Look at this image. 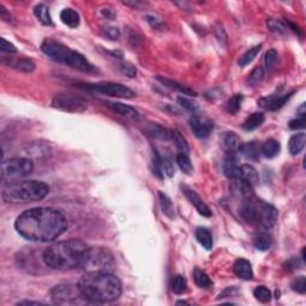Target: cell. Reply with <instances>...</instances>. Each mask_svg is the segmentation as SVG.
Returning <instances> with one entry per match:
<instances>
[{
	"label": "cell",
	"mask_w": 306,
	"mask_h": 306,
	"mask_svg": "<svg viewBox=\"0 0 306 306\" xmlns=\"http://www.w3.org/2000/svg\"><path fill=\"white\" fill-rule=\"evenodd\" d=\"M68 220L61 210L51 207H36L17 217L15 228L18 235L35 243H50L66 232Z\"/></svg>",
	"instance_id": "1"
},
{
	"label": "cell",
	"mask_w": 306,
	"mask_h": 306,
	"mask_svg": "<svg viewBox=\"0 0 306 306\" xmlns=\"http://www.w3.org/2000/svg\"><path fill=\"white\" fill-rule=\"evenodd\" d=\"M90 246L79 239L56 242L46 248L42 261L46 267L55 271H69L83 266Z\"/></svg>",
	"instance_id": "2"
},
{
	"label": "cell",
	"mask_w": 306,
	"mask_h": 306,
	"mask_svg": "<svg viewBox=\"0 0 306 306\" xmlns=\"http://www.w3.org/2000/svg\"><path fill=\"white\" fill-rule=\"evenodd\" d=\"M79 289L87 303L104 304L119 299L122 293V284L113 273H86L78 282Z\"/></svg>",
	"instance_id": "3"
},
{
	"label": "cell",
	"mask_w": 306,
	"mask_h": 306,
	"mask_svg": "<svg viewBox=\"0 0 306 306\" xmlns=\"http://www.w3.org/2000/svg\"><path fill=\"white\" fill-rule=\"evenodd\" d=\"M49 190L47 183L36 179L14 182L2 188L1 199L10 205L30 204L45 199L49 194Z\"/></svg>",
	"instance_id": "4"
},
{
	"label": "cell",
	"mask_w": 306,
	"mask_h": 306,
	"mask_svg": "<svg viewBox=\"0 0 306 306\" xmlns=\"http://www.w3.org/2000/svg\"><path fill=\"white\" fill-rule=\"evenodd\" d=\"M41 50L54 61L78 69L83 73H96L97 68L79 51L71 49L67 46L54 40H45L41 45Z\"/></svg>",
	"instance_id": "5"
},
{
	"label": "cell",
	"mask_w": 306,
	"mask_h": 306,
	"mask_svg": "<svg viewBox=\"0 0 306 306\" xmlns=\"http://www.w3.org/2000/svg\"><path fill=\"white\" fill-rule=\"evenodd\" d=\"M115 257L112 251L102 246H90L85 261L81 268L86 273L91 272H104L112 273L115 269Z\"/></svg>",
	"instance_id": "6"
},
{
	"label": "cell",
	"mask_w": 306,
	"mask_h": 306,
	"mask_svg": "<svg viewBox=\"0 0 306 306\" xmlns=\"http://www.w3.org/2000/svg\"><path fill=\"white\" fill-rule=\"evenodd\" d=\"M34 170V163L27 157H14L2 161L1 163V182L10 184L17 182L19 178L30 175Z\"/></svg>",
	"instance_id": "7"
},
{
	"label": "cell",
	"mask_w": 306,
	"mask_h": 306,
	"mask_svg": "<svg viewBox=\"0 0 306 306\" xmlns=\"http://www.w3.org/2000/svg\"><path fill=\"white\" fill-rule=\"evenodd\" d=\"M50 297L55 305H81L87 303L79 285L74 284L56 285L50 290Z\"/></svg>",
	"instance_id": "8"
},
{
	"label": "cell",
	"mask_w": 306,
	"mask_h": 306,
	"mask_svg": "<svg viewBox=\"0 0 306 306\" xmlns=\"http://www.w3.org/2000/svg\"><path fill=\"white\" fill-rule=\"evenodd\" d=\"M89 103L84 97L74 92H58L51 98V107L66 113H83L87 109Z\"/></svg>",
	"instance_id": "9"
},
{
	"label": "cell",
	"mask_w": 306,
	"mask_h": 306,
	"mask_svg": "<svg viewBox=\"0 0 306 306\" xmlns=\"http://www.w3.org/2000/svg\"><path fill=\"white\" fill-rule=\"evenodd\" d=\"M87 89L92 91H97L99 94L107 95L110 97H117V98L130 99L135 96V92L128 86L122 85L119 83H113V81H101L96 84H87Z\"/></svg>",
	"instance_id": "10"
},
{
	"label": "cell",
	"mask_w": 306,
	"mask_h": 306,
	"mask_svg": "<svg viewBox=\"0 0 306 306\" xmlns=\"http://www.w3.org/2000/svg\"><path fill=\"white\" fill-rule=\"evenodd\" d=\"M189 125L192 130L196 138L206 139L209 136L213 130V122L207 117L201 116V115H193L189 119Z\"/></svg>",
	"instance_id": "11"
},
{
	"label": "cell",
	"mask_w": 306,
	"mask_h": 306,
	"mask_svg": "<svg viewBox=\"0 0 306 306\" xmlns=\"http://www.w3.org/2000/svg\"><path fill=\"white\" fill-rule=\"evenodd\" d=\"M277 220V209L274 206L267 202H259V215H258V225L261 227L269 230L275 225Z\"/></svg>",
	"instance_id": "12"
},
{
	"label": "cell",
	"mask_w": 306,
	"mask_h": 306,
	"mask_svg": "<svg viewBox=\"0 0 306 306\" xmlns=\"http://www.w3.org/2000/svg\"><path fill=\"white\" fill-rule=\"evenodd\" d=\"M182 190H183L184 195H186L187 199L189 200L190 204L196 208V210L200 213V214L204 215V217L206 218L212 217V212H210L209 207L205 204L204 200L199 196V194H197L196 192H194V190L190 189V188H188L186 186L182 187Z\"/></svg>",
	"instance_id": "13"
},
{
	"label": "cell",
	"mask_w": 306,
	"mask_h": 306,
	"mask_svg": "<svg viewBox=\"0 0 306 306\" xmlns=\"http://www.w3.org/2000/svg\"><path fill=\"white\" fill-rule=\"evenodd\" d=\"M108 108L112 110L115 114L120 115V116L126 117V119H130V120H139L140 115H139L138 110L134 109L130 105L125 104V103L121 102H107L105 103Z\"/></svg>",
	"instance_id": "14"
},
{
	"label": "cell",
	"mask_w": 306,
	"mask_h": 306,
	"mask_svg": "<svg viewBox=\"0 0 306 306\" xmlns=\"http://www.w3.org/2000/svg\"><path fill=\"white\" fill-rule=\"evenodd\" d=\"M293 92H290V94L286 95H281V96H269V97H264V98L259 99L258 104L261 105L264 109L269 110V112H274V110L280 109V108L284 107L286 104V102L292 97Z\"/></svg>",
	"instance_id": "15"
},
{
	"label": "cell",
	"mask_w": 306,
	"mask_h": 306,
	"mask_svg": "<svg viewBox=\"0 0 306 306\" xmlns=\"http://www.w3.org/2000/svg\"><path fill=\"white\" fill-rule=\"evenodd\" d=\"M25 154L27 158H45L50 154V147L48 144L43 141H35V143L28 144L25 148Z\"/></svg>",
	"instance_id": "16"
},
{
	"label": "cell",
	"mask_w": 306,
	"mask_h": 306,
	"mask_svg": "<svg viewBox=\"0 0 306 306\" xmlns=\"http://www.w3.org/2000/svg\"><path fill=\"white\" fill-rule=\"evenodd\" d=\"M230 189H231V193H232L235 196L241 197V199H243V200L254 196L253 186L246 183V182L243 181V179H233Z\"/></svg>",
	"instance_id": "17"
},
{
	"label": "cell",
	"mask_w": 306,
	"mask_h": 306,
	"mask_svg": "<svg viewBox=\"0 0 306 306\" xmlns=\"http://www.w3.org/2000/svg\"><path fill=\"white\" fill-rule=\"evenodd\" d=\"M233 272L236 276L243 280H251L254 277L253 266L250 262L245 258H239L233 264Z\"/></svg>",
	"instance_id": "18"
},
{
	"label": "cell",
	"mask_w": 306,
	"mask_h": 306,
	"mask_svg": "<svg viewBox=\"0 0 306 306\" xmlns=\"http://www.w3.org/2000/svg\"><path fill=\"white\" fill-rule=\"evenodd\" d=\"M239 168H241V165H238V159L236 153L227 154V158L225 159V163H224V172H225V176L231 179H238Z\"/></svg>",
	"instance_id": "19"
},
{
	"label": "cell",
	"mask_w": 306,
	"mask_h": 306,
	"mask_svg": "<svg viewBox=\"0 0 306 306\" xmlns=\"http://www.w3.org/2000/svg\"><path fill=\"white\" fill-rule=\"evenodd\" d=\"M4 64H6L10 67L17 69V71L25 72V73H32L36 67L34 61L28 58H9V61Z\"/></svg>",
	"instance_id": "20"
},
{
	"label": "cell",
	"mask_w": 306,
	"mask_h": 306,
	"mask_svg": "<svg viewBox=\"0 0 306 306\" xmlns=\"http://www.w3.org/2000/svg\"><path fill=\"white\" fill-rule=\"evenodd\" d=\"M238 179H243L246 183H249L250 186H256L259 182V176L258 172L253 165H249V164H244V165H241L239 168V178Z\"/></svg>",
	"instance_id": "21"
},
{
	"label": "cell",
	"mask_w": 306,
	"mask_h": 306,
	"mask_svg": "<svg viewBox=\"0 0 306 306\" xmlns=\"http://www.w3.org/2000/svg\"><path fill=\"white\" fill-rule=\"evenodd\" d=\"M221 143H223L221 144V145H223V148L227 152V154L236 153L238 151L239 146L242 145L239 136L233 132L225 133L223 136V141H221Z\"/></svg>",
	"instance_id": "22"
},
{
	"label": "cell",
	"mask_w": 306,
	"mask_h": 306,
	"mask_svg": "<svg viewBox=\"0 0 306 306\" xmlns=\"http://www.w3.org/2000/svg\"><path fill=\"white\" fill-rule=\"evenodd\" d=\"M306 134L304 132L290 136L289 141V150L292 156H298L305 148Z\"/></svg>",
	"instance_id": "23"
},
{
	"label": "cell",
	"mask_w": 306,
	"mask_h": 306,
	"mask_svg": "<svg viewBox=\"0 0 306 306\" xmlns=\"http://www.w3.org/2000/svg\"><path fill=\"white\" fill-rule=\"evenodd\" d=\"M239 153L243 154L246 159H250V161H257L259 158V154H261V146L255 141H251V143L244 144L241 145L238 148Z\"/></svg>",
	"instance_id": "24"
},
{
	"label": "cell",
	"mask_w": 306,
	"mask_h": 306,
	"mask_svg": "<svg viewBox=\"0 0 306 306\" xmlns=\"http://www.w3.org/2000/svg\"><path fill=\"white\" fill-rule=\"evenodd\" d=\"M60 19L61 22L64 23L65 25H67L68 28H74L79 27L81 24V16L77 11H74L73 9H64L63 11L60 12Z\"/></svg>",
	"instance_id": "25"
},
{
	"label": "cell",
	"mask_w": 306,
	"mask_h": 306,
	"mask_svg": "<svg viewBox=\"0 0 306 306\" xmlns=\"http://www.w3.org/2000/svg\"><path fill=\"white\" fill-rule=\"evenodd\" d=\"M157 81H158L159 83L163 84L164 86L169 87V89L174 90V91L179 92V94H182V95H188V96H196V92L193 91L192 89H189V87H187V86L181 85V84L176 83V81H171V79L164 78V77H161V76H157Z\"/></svg>",
	"instance_id": "26"
},
{
	"label": "cell",
	"mask_w": 306,
	"mask_h": 306,
	"mask_svg": "<svg viewBox=\"0 0 306 306\" xmlns=\"http://www.w3.org/2000/svg\"><path fill=\"white\" fill-rule=\"evenodd\" d=\"M264 120L266 117H264L263 113H254L243 122V129L246 132L255 130L264 122Z\"/></svg>",
	"instance_id": "27"
},
{
	"label": "cell",
	"mask_w": 306,
	"mask_h": 306,
	"mask_svg": "<svg viewBox=\"0 0 306 306\" xmlns=\"http://www.w3.org/2000/svg\"><path fill=\"white\" fill-rule=\"evenodd\" d=\"M280 150H281L280 143L277 140H275V139H269V140H267L261 146V153L266 158H274V157H276L279 154Z\"/></svg>",
	"instance_id": "28"
},
{
	"label": "cell",
	"mask_w": 306,
	"mask_h": 306,
	"mask_svg": "<svg viewBox=\"0 0 306 306\" xmlns=\"http://www.w3.org/2000/svg\"><path fill=\"white\" fill-rule=\"evenodd\" d=\"M35 17L42 23L43 25H53V20L49 12V7L45 4H38L34 7Z\"/></svg>",
	"instance_id": "29"
},
{
	"label": "cell",
	"mask_w": 306,
	"mask_h": 306,
	"mask_svg": "<svg viewBox=\"0 0 306 306\" xmlns=\"http://www.w3.org/2000/svg\"><path fill=\"white\" fill-rule=\"evenodd\" d=\"M196 239L200 244L206 249L210 250L213 246V236L207 227H199L196 230Z\"/></svg>",
	"instance_id": "30"
},
{
	"label": "cell",
	"mask_w": 306,
	"mask_h": 306,
	"mask_svg": "<svg viewBox=\"0 0 306 306\" xmlns=\"http://www.w3.org/2000/svg\"><path fill=\"white\" fill-rule=\"evenodd\" d=\"M254 245L259 251L268 250L272 246V237L267 232H258L254 237Z\"/></svg>",
	"instance_id": "31"
},
{
	"label": "cell",
	"mask_w": 306,
	"mask_h": 306,
	"mask_svg": "<svg viewBox=\"0 0 306 306\" xmlns=\"http://www.w3.org/2000/svg\"><path fill=\"white\" fill-rule=\"evenodd\" d=\"M193 276H194L195 284H196L200 289H209V287H212V280H210V277L208 276L205 272H202L201 269L195 268Z\"/></svg>",
	"instance_id": "32"
},
{
	"label": "cell",
	"mask_w": 306,
	"mask_h": 306,
	"mask_svg": "<svg viewBox=\"0 0 306 306\" xmlns=\"http://www.w3.org/2000/svg\"><path fill=\"white\" fill-rule=\"evenodd\" d=\"M261 48H262V45H258V46H255V47L250 48L249 50H246L245 53L242 55V58H239V66L241 67H245V66H248L249 64L253 63L254 60H255V58L257 55H258V53L261 51Z\"/></svg>",
	"instance_id": "33"
},
{
	"label": "cell",
	"mask_w": 306,
	"mask_h": 306,
	"mask_svg": "<svg viewBox=\"0 0 306 306\" xmlns=\"http://www.w3.org/2000/svg\"><path fill=\"white\" fill-rule=\"evenodd\" d=\"M151 164H152V171L153 174L158 177L159 179L164 178V166H163V159L159 152H157L156 150L152 151V158H151Z\"/></svg>",
	"instance_id": "34"
},
{
	"label": "cell",
	"mask_w": 306,
	"mask_h": 306,
	"mask_svg": "<svg viewBox=\"0 0 306 306\" xmlns=\"http://www.w3.org/2000/svg\"><path fill=\"white\" fill-rule=\"evenodd\" d=\"M171 140L174 141L175 146L181 153L189 152V145H188L186 138L177 130H171Z\"/></svg>",
	"instance_id": "35"
},
{
	"label": "cell",
	"mask_w": 306,
	"mask_h": 306,
	"mask_svg": "<svg viewBox=\"0 0 306 306\" xmlns=\"http://www.w3.org/2000/svg\"><path fill=\"white\" fill-rule=\"evenodd\" d=\"M176 163H177V165L179 166V169H181V170L184 172V174L190 175L193 172L192 161H190L189 156H188L187 153H181V152H179L178 154H177V156H176Z\"/></svg>",
	"instance_id": "36"
},
{
	"label": "cell",
	"mask_w": 306,
	"mask_h": 306,
	"mask_svg": "<svg viewBox=\"0 0 306 306\" xmlns=\"http://www.w3.org/2000/svg\"><path fill=\"white\" fill-rule=\"evenodd\" d=\"M148 133L153 138L159 139V140H171V130L161 127V126H151L148 128Z\"/></svg>",
	"instance_id": "37"
},
{
	"label": "cell",
	"mask_w": 306,
	"mask_h": 306,
	"mask_svg": "<svg viewBox=\"0 0 306 306\" xmlns=\"http://www.w3.org/2000/svg\"><path fill=\"white\" fill-rule=\"evenodd\" d=\"M159 201H161V212L166 215V217L172 218L174 217V209H172V204L171 200L165 193L159 192Z\"/></svg>",
	"instance_id": "38"
},
{
	"label": "cell",
	"mask_w": 306,
	"mask_h": 306,
	"mask_svg": "<svg viewBox=\"0 0 306 306\" xmlns=\"http://www.w3.org/2000/svg\"><path fill=\"white\" fill-rule=\"evenodd\" d=\"M187 281L182 275H176L171 280V290L176 294H183L187 290Z\"/></svg>",
	"instance_id": "39"
},
{
	"label": "cell",
	"mask_w": 306,
	"mask_h": 306,
	"mask_svg": "<svg viewBox=\"0 0 306 306\" xmlns=\"http://www.w3.org/2000/svg\"><path fill=\"white\" fill-rule=\"evenodd\" d=\"M242 102H243V95H235L231 97L226 103V112L230 114H236L239 112L242 107Z\"/></svg>",
	"instance_id": "40"
},
{
	"label": "cell",
	"mask_w": 306,
	"mask_h": 306,
	"mask_svg": "<svg viewBox=\"0 0 306 306\" xmlns=\"http://www.w3.org/2000/svg\"><path fill=\"white\" fill-rule=\"evenodd\" d=\"M254 297H255L258 302L264 303V304H266V303L271 302L272 292L267 289V287L258 286V287H256L255 290H254Z\"/></svg>",
	"instance_id": "41"
},
{
	"label": "cell",
	"mask_w": 306,
	"mask_h": 306,
	"mask_svg": "<svg viewBox=\"0 0 306 306\" xmlns=\"http://www.w3.org/2000/svg\"><path fill=\"white\" fill-rule=\"evenodd\" d=\"M177 102H178V104L181 105L182 108H184L187 112L192 113L193 115H195L199 112V107H197L196 103L193 102L192 99L186 98V97H178V98H177Z\"/></svg>",
	"instance_id": "42"
},
{
	"label": "cell",
	"mask_w": 306,
	"mask_h": 306,
	"mask_svg": "<svg viewBox=\"0 0 306 306\" xmlns=\"http://www.w3.org/2000/svg\"><path fill=\"white\" fill-rule=\"evenodd\" d=\"M264 77V69L262 67H256L253 69V72L250 73V76H249V83L251 84L253 86L257 85V84H259L262 81V79H263Z\"/></svg>",
	"instance_id": "43"
},
{
	"label": "cell",
	"mask_w": 306,
	"mask_h": 306,
	"mask_svg": "<svg viewBox=\"0 0 306 306\" xmlns=\"http://www.w3.org/2000/svg\"><path fill=\"white\" fill-rule=\"evenodd\" d=\"M290 287L294 292L300 293V294H305L306 293V279L305 276H299L294 279L290 284Z\"/></svg>",
	"instance_id": "44"
},
{
	"label": "cell",
	"mask_w": 306,
	"mask_h": 306,
	"mask_svg": "<svg viewBox=\"0 0 306 306\" xmlns=\"http://www.w3.org/2000/svg\"><path fill=\"white\" fill-rule=\"evenodd\" d=\"M277 61V51L275 49H269L264 55V65L267 69H272Z\"/></svg>",
	"instance_id": "45"
},
{
	"label": "cell",
	"mask_w": 306,
	"mask_h": 306,
	"mask_svg": "<svg viewBox=\"0 0 306 306\" xmlns=\"http://www.w3.org/2000/svg\"><path fill=\"white\" fill-rule=\"evenodd\" d=\"M120 71L122 72L125 76H127L128 78H134L136 76V68L134 65H132L130 63H127V61H122L120 64Z\"/></svg>",
	"instance_id": "46"
},
{
	"label": "cell",
	"mask_w": 306,
	"mask_h": 306,
	"mask_svg": "<svg viewBox=\"0 0 306 306\" xmlns=\"http://www.w3.org/2000/svg\"><path fill=\"white\" fill-rule=\"evenodd\" d=\"M267 25H268L269 30L274 32H285L287 30V25L285 23H282L281 20L277 19H269L267 22Z\"/></svg>",
	"instance_id": "47"
},
{
	"label": "cell",
	"mask_w": 306,
	"mask_h": 306,
	"mask_svg": "<svg viewBox=\"0 0 306 306\" xmlns=\"http://www.w3.org/2000/svg\"><path fill=\"white\" fill-rule=\"evenodd\" d=\"M306 125V117L305 115H300L297 119L292 120L290 122V128L293 130H298V129H304Z\"/></svg>",
	"instance_id": "48"
},
{
	"label": "cell",
	"mask_w": 306,
	"mask_h": 306,
	"mask_svg": "<svg viewBox=\"0 0 306 306\" xmlns=\"http://www.w3.org/2000/svg\"><path fill=\"white\" fill-rule=\"evenodd\" d=\"M161 159H163V166H164V171L166 172V175H168L169 177H172L175 174V170H174V164H172V159L171 157L169 156H164L161 157Z\"/></svg>",
	"instance_id": "49"
},
{
	"label": "cell",
	"mask_w": 306,
	"mask_h": 306,
	"mask_svg": "<svg viewBox=\"0 0 306 306\" xmlns=\"http://www.w3.org/2000/svg\"><path fill=\"white\" fill-rule=\"evenodd\" d=\"M146 20H147L148 24L153 28V29L157 30H164L165 29V25H164V22L161 19V18H157L154 16H146Z\"/></svg>",
	"instance_id": "50"
},
{
	"label": "cell",
	"mask_w": 306,
	"mask_h": 306,
	"mask_svg": "<svg viewBox=\"0 0 306 306\" xmlns=\"http://www.w3.org/2000/svg\"><path fill=\"white\" fill-rule=\"evenodd\" d=\"M0 49L9 54H14L17 51L16 47L12 43H10L9 41L5 40V38H0Z\"/></svg>",
	"instance_id": "51"
},
{
	"label": "cell",
	"mask_w": 306,
	"mask_h": 306,
	"mask_svg": "<svg viewBox=\"0 0 306 306\" xmlns=\"http://www.w3.org/2000/svg\"><path fill=\"white\" fill-rule=\"evenodd\" d=\"M104 34L110 40H117L120 37V30L116 27H107L104 28Z\"/></svg>",
	"instance_id": "52"
},
{
	"label": "cell",
	"mask_w": 306,
	"mask_h": 306,
	"mask_svg": "<svg viewBox=\"0 0 306 306\" xmlns=\"http://www.w3.org/2000/svg\"><path fill=\"white\" fill-rule=\"evenodd\" d=\"M215 34H217L218 41L221 43V41H224V45H226V34L224 32V29L221 27L215 28Z\"/></svg>",
	"instance_id": "53"
},
{
	"label": "cell",
	"mask_w": 306,
	"mask_h": 306,
	"mask_svg": "<svg viewBox=\"0 0 306 306\" xmlns=\"http://www.w3.org/2000/svg\"><path fill=\"white\" fill-rule=\"evenodd\" d=\"M0 16H1L2 19L7 20V22H10V20H11V16H10L9 12L6 11V9L4 7V5H0Z\"/></svg>",
	"instance_id": "54"
},
{
	"label": "cell",
	"mask_w": 306,
	"mask_h": 306,
	"mask_svg": "<svg viewBox=\"0 0 306 306\" xmlns=\"http://www.w3.org/2000/svg\"><path fill=\"white\" fill-rule=\"evenodd\" d=\"M17 305H43V303L40 302H32V300H24V302H19Z\"/></svg>",
	"instance_id": "55"
},
{
	"label": "cell",
	"mask_w": 306,
	"mask_h": 306,
	"mask_svg": "<svg viewBox=\"0 0 306 306\" xmlns=\"http://www.w3.org/2000/svg\"><path fill=\"white\" fill-rule=\"evenodd\" d=\"M181 304H188L187 302H183V300H179V302L176 303V305H181Z\"/></svg>",
	"instance_id": "56"
}]
</instances>
